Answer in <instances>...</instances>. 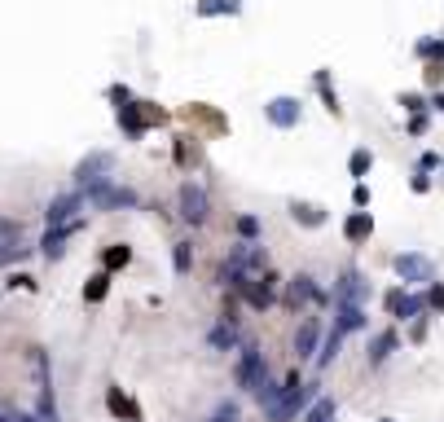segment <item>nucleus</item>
<instances>
[{"label": "nucleus", "instance_id": "13", "mask_svg": "<svg viewBox=\"0 0 444 422\" xmlns=\"http://www.w3.org/2000/svg\"><path fill=\"white\" fill-rule=\"evenodd\" d=\"M207 343H212L216 352H229V348H238V326H233V316H224V321L207 334Z\"/></svg>", "mask_w": 444, "mask_h": 422}, {"label": "nucleus", "instance_id": "1", "mask_svg": "<svg viewBox=\"0 0 444 422\" xmlns=\"http://www.w3.org/2000/svg\"><path fill=\"white\" fill-rule=\"evenodd\" d=\"M269 369V361H264V352L255 348V343H247L242 348V356H238V365H233V383H238L242 391H251L255 383H259V374Z\"/></svg>", "mask_w": 444, "mask_h": 422}, {"label": "nucleus", "instance_id": "18", "mask_svg": "<svg viewBox=\"0 0 444 422\" xmlns=\"http://www.w3.org/2000/svg\"><path fill=\"white\" fill-rule=\"evenodd\" d=\"M339 348H344V334H339V330H330V334H326V343H321V352H317V365L326 369V365L339 356Z\"/></svg>", "mask_w": 444, "mask_h": 422}, {"label": "nucleus", "instance_id": "30", "mask_svg": "<svg viewBox=\"0 0 444 422\" xmlns=\"http://www.w3.org/2000/svg\"><path fill=\"white\" fill-rule=\"evenodd\" d=\"M431 304H435V308H444V286H431Z\"/></svg>", "mask_w": 444, "mask_h": 422}, {"label": "nucleus", "instance_id": "9", "mask_svg": "<svg viewBox=\"0 0 444 422\" xmlns=\"http://www.w3.org/2000/svg\"><path fill=\"white\" fill-rule=\"evenodd\" d=\"M71 233H80V220H71V225H58V229H48V233H44V242H40L44 259H62V255H66V237H71Z\"/></svg>", "mask_w": 444, "mask_h": 422}, {"label": "nucleus", "instance_id": "26", "mask_svg": "<svg viewBox=\"0 0 444 422\" xmlns=\"http://www.w3.org/2000/svg\"><path fill=\"white\" fill-rule=\"evenodd\" d=\"M212 422H242V409L238 405H233V401H224L216 413H212Z\"/></svg>", "mask_w": 444, "mask_h": 422}, {"label": "nucleus", "instance_id": "3", "mask_svg": "<svg viewBox=\"0 0 444 422\" xmlns=\"http://www.w3.org/2000/svg\"><path fill=\"white\" fill-rule=\"evenodd\" d=\"M84 207V194L80 190H71V194H58L53 202H48V211H44V216H48V229H58V225H71L75 220V211H80Z\"/></svg>", "mask_w": 444, "mask_h": 422}, {"label": "nucleus", "instance_id": "20", "mask_svg": "<svg viewBox=\"0 0 444 422\" xmlns=\"http://www.w3.org/2000/svg\"><path fill=\"white\" fill-rule=\"evenodd\" d=\"M106 405H110V409H115L119 418H128V422H137V405H133V401H128V396H123V391H110V396H106Z\"/></svg>", "mask_w": 444, "mask_h": 422}, {"label": "nucleus", "instance_id": "6", "mask_svg": "<svg viewBox=\"0 0 444 422\" xmlns=\"http://www.w3.org/2000/svg\"><path fill=\"white\" fill-rule=\"evenodd\" d=\"M110 163H115V158H110L106 150H101V154H88V158H84V163H80V168H75V185H80V190H84V185H93V180H106V172H110Z\"/></svg>", "mask_w": 444, "mask_h": 422}, {"label": "nucleus", "instance_id": "29", "mask_svg": "<svg viewBox=\"0 0 444 422\" xmlns=\"http://www.w3.org/2000/svg\"><path fill=\"white\" fill-rule=\"evenodd\" d=\"M418 53H427V58H444V44H435V40H427V44H418Z\"/></svg>", "mask_w": 444, "mask_h": 422}, {"label": "nucleus", "instance_id": "11", "mask_svg": "<svg viewBox=\"0 0 444 422\" xmlns=\"http://www.w3.org/2000/svg\"><path fill=\"white\" fill-rule=\"evenodd\" d=\"M312 299H321V290H317V282H312L308 273H299V277H291V286H286V304H291V308H299V304H312Z\"/></svg>", "mask_w": 444, "mask_h": 422}, {"label": "nucleus", "instance_id": "24", "mask_svg": "<svg viewBox=\"0 0 444 422\" xmlns=\"http://www.w3.org/2000/svg\"><path fill=\"white\" fill-rule=\"evenodd\" d=\"M106 290H110V277H106V273H97V277H93V286L84 290V295L97 304V299H106Z\"/></svg>", "mask_w": 444, "mask_h": 422}, {"label": "nucleus", "instance_id": "17", "mask_svg": "<svg viewBox=\"0 0 444 422\" xmlns=\"http://www.w3.org/2000/svg\"><path fill=\"white\" fill-rule=\"evenodd\" d=\"M291 216H295L299 225H312V229L326 225V211H321V207H312V202H291Z\"/></svg>", "mask_w": 444, "mask_h": 422}, {"label": "nucleus", "instance_id": "2", "mask_svg": "<svg viewBox=\"0 0 444 422\" xmlns=\"http://www.w3.org/2000/svg\"><path fill=\"white\" fill-rule=\"evenodd\" d=\"M180 216H185L190 225H202L207 220V190H202L198 180L180 185Z\"/></svg>", "mask_w": 444, "mask_h": 422}, {"label": "nucleus", "instance_id": "27", "mask_svg": "<svg viewBox=\"0 0 444 422\" xmlns=\"http://www.w3.org/2000/svg\"><path fill=\"white\" fill-rule=\"evenodd\" d=\"M128 259H133V251H128V247H110L106 251V269H123Z\"/></svg>", "mask_w": 444, "mask_h": 422}, {"label": "nucleus", "instance_id": "15", "mask_svg": "<svg viewBox=\"0 0 444 422\" xmlns=\"http://www.w3.org/2000/svg\"><path fill=\"white\" fill-rule=\"evenodd\" d=\"M391 352H396V334H391V330L374 334V343H370V365H383Z\"/></svg>", "mask_w": 444, "mask_h": 422}, {"label": "nucleus", "instance_id": "7", "mask_svg": "<svg viewBox=\"0 0 444 422\" xmlns=\"http://www.w3.org/2000/svg\"><path fill=\"white\" fill-rule=\"evenodd\" d=\"M317 339H321V321H317V316H304L299 330H295V356L299 361L317 356Z\"/></svg>", "mask_w": 444, "mask_h": 422}, {"label": "nucleus", "instance_id": "28", "mask_svg": "<svg viewBox=\"0 0 444 422\" xmlns=\"http://www.w3.org/2000/svg\"><path fill=\"white\" fill-rule=\"evenodd\" d=\"M0 422H36V413H27V409H9V413H0Z\"/></svg>", "mask_w": 444, "mask_h": 422}, {"label": "nucleus", "instance_id": "19", "mask_svg": "<svg viewBox=\"0 0 444 422\" xmlns=\"http://www.w3.org/2000/svg\"><path fill=\"white\" fill-rule=\"evenodd\" d=\"M304 422H334V401H330V396H321V401H312Z\"/></svg>", "mask_w": 444, "mask_h": 422}, {"label": "nucleus", "instance_id": "14", "mask_svg": "<svg viewBox=\"0 0 444 422\" xmlns=\"http://www.w3.org/2000/svg\"><path fill=\"white\" fill-rule=\"evenodd\" d=\"M344 233H348V242H365V237L374 233L370 211H352V216H348V225H344Z\"/></svg>", "mask_w": 444, "mask_h": 422}, {"label": "nucleus", "instance_id": "4", "mask_svg": "<svg viewBox=\"0 0 444 422\" xmlns=\"http://www.w3.org/2000/svg\"><path fill=\"white\" fill-rule=\"evenodd\" d=\"M242 295H247V304H251V308L264 312V308L277 299V273H259L255 282H247V286H242Z\"/></svg>", "mask_w": 444, "mask_h": 422}, {"label": "nucleus", "instance_id": "16", "mask_svg": "<svg viewBox=\"0 0 444 422\" xmlns=\"http://www.w3.org/2000/svg\"><path fill=\"white\" fill-rule=\"evenodd\" d=\"M198 18H216V14H238L242 9V0H198Z\"/></svg>", "mask_w": 444, "mask_h": 422}, {"label": "nucleus", "instance_id": "31", "mask_svg": "<svg viewBox=\"0 0 444 422\" xmlns=\"http://www.w3.org/2000/svg\"><path fill=\"white\" fill-rule=\"evenodd\" d=\"M383 422H391V418H383Z\"/></svg>", "mask_w": 444, "mask_h": 422}, {"label": "nucleus", "instance_id": "21", "mask_svg": "<svg viewBox=\"0 0 444 422\" xmlns=\"http://www.w3.org/2000/svg\"><path fill=\"white\" fill-rule=\"evenodd\" d=\"M22 255H27V247H22L18 237H0V269L14 264V259H22Z\"/></svg>", "mask_w": 444, "mask_h": 422}, {"label": "nucleus", "instance_id": "10", "mask_svg": "<svg viewBox=\"0 0 444 422\" xmlns=\"http://www.w3.org/2000/svg\"><path fill=\"white\" fill-rule=\"evenodd\" d=\"M396 273L405 277V282H431V259L427 255H396Z\"/></svg>", "mask_w": 444, "mask_h": 422}, {"label": "nucleus", "instance_id": "25", "mask_svg": "<svg viewBox=\"0 0 444 422\" xmlns=\"http://www.w3.org/2000/svg\"><path fill=\"white\" fill-rule=\"evenodd\" d=\"M370 163H374V154H370V150H356L348 168H352V176H365V172H370Z\"/></svg>", "mask_w": 444, "mask_h": 422}, {"label": "nucleus", "instance_id": "5", "mask_svg": "<svg viewBox=\"0 0 444 422\" xmlns=\"http://www.w3.org/2000/svg\"><path fill=\"white\" fill-rule=\"evenodd\" d=\"M365 295H370V282H365L356 269H348L344 277H339V286H334V304H361Z\"/></svg>", "mask_w": 444, "mask_h": 422}, {"label": "nucleus", "instance_id": "23", "mask_svg": "<svg viewBox=\"0 0 444 422\" xmlns=\"http://www.w3.org/2000/svg\"><path fill=\"white\" fill-rule=\"evenodd\" d=\"M238 237H242V242H255V237H259V220L255 216H238Z\"/></svg>", "mask_w": 444, "mask_h": 422}, {"label": "nucleus", "instance_id": "12", "mask_svg": "<svg viewBox=\"0 0 444 422\" xmlns=\"http://www.w3.org/2000/svg\"><path fill=\"white\" fill-rule=\"evenodd\" d=\"M365 326V308L361 304H334V330L339 334H352Z\"/></svg>", "mask_w": 444, "mask_h": 422}, {"label": "nucleus", "instance_id": "22", "mask_svg": "<svg viewBox=\"0 0 444 422\" xmlns=\"http://www.w3.org/2000/svg\"><path fill=\"white\" fill-rule=\"evenodd\" d=\"M172 264H176V273H190V269H194V247H190V242H176Z\"/></svg>", "mask_w": 444, "mask_h": 422}, {"label": "nucleus", "instance_id": "8", "mask_svg": "<svg viewBox=\"0 0 444 422\" xmlns=\"http://www.w3.org/2000/svg\"><path fill=\"white\" fill-rule=\"evenodd\" d=\"M264 115H269V123H277V128H295V123H299V101H295V97H273V101L264 106Z\"/></svg>", "mask_w": 444, "mask_h": 422}]
</instances>
